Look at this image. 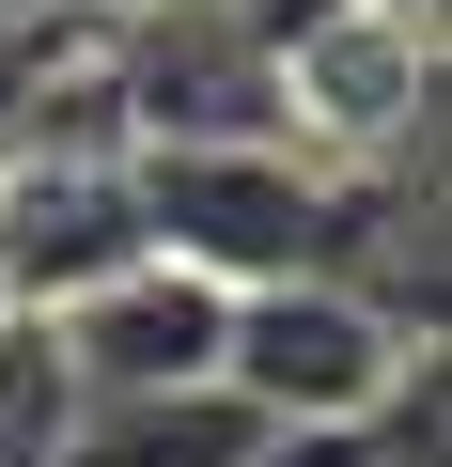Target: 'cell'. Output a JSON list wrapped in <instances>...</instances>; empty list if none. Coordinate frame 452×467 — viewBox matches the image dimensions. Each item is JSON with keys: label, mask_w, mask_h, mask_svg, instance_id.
Wrapping results in <instances>:
<instances>
[{"label": "cell", "mask_w": 452, "mask_h": 467, "mask_svg": "<svg viewBox=\"0 0 452 467\" xmlns=\"http://www.w3.org/2000/svg\"><path fill=\"white\" fill-rule=\"evenodd\" d=\"M63 420H79V389H63L47 327H0V467H47V451H63Z\"/></svg>", "instance_id": "cell-5"}, {"label": "cell", "mask_w": 452, "mask_h": 467, "mask_svg": "<svg viewBox=\"0 0 452 467\" xmlns=\"http://www.w3.org/2000/svg\"><path fill=\"white\" fill-rule=\"evenodd\" d=\"M125 187H141V250L203 265L218 296L328 265V234H343V171H312L297 140H156L125 156Z\"/></svg>", "instance_id": "cell-2"}, {"label": "cell", "mask_w": 452, "mask_h": 467, "mask_svg": "<svg viewBox=\"0 0 452 467\" xmlns=\"http://www.w3.org/2000/svg\"><path fill=\"white\" fill-rule=\"evenodd\" d=\"M125 250H141L125 156H32V171H0V296H79Z\"/></svg>", "instance_id": "cell-4"}, {"label": "cell", "mask_w": 452, "mask_h": 467, "mask_svg": "<svg viewBox=\"0 0 452 467\" xmlns=\"http://www.w3.org/2000/svg\"><path fill=\"white\" fill-rule=\"evenodd\" d=\"M405 374H421V343H405L359 281H328V265L235 281V312H218V389H235L281 451H297V436H359Z\"/></svg>", "instance_id": "cell-1"}, {"label": "cell", "mask_w": 452, "mask_h": 467, "mask_svg": "<svg viewBox=\"0 0 452 467\" xmlns=\"http://www.w3.org/2000/svg\"><path fill=\"white\" fill-rule=\"evenodd\" d=\"M218 296L203 265H172V250H125L110 281H79V296H47V358H63V389L79 405H156V389H218Z\"/></svg>", "instance_id": "cell-3"}]
</instances>
